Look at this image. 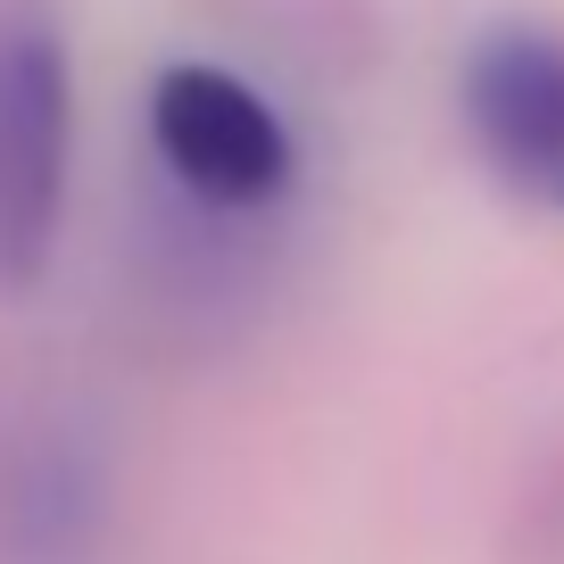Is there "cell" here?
<instances>
[{
	"label": "cell",
	"mask_w": 564,
	"mask_h": 564,
	"mask_svg": "<svg viewBox=\"0 0 564 564\" xmlns=\"http://www.w3.org/2000/svg\"><path fill=\"white\" fill-rule=\"evenodd\" d=\"M75 175V58L42 0H0V300H25L58 258Z\"/></svg>",
	"instance_id": "obj_1"
},
{
	"label": "cell",
	"mask_w": 564,
	"mask_h": 564,
	"mask_svg": "<svg viewBox=\"0 0 564 564\" xmlns=\"http://www.w3.org/2000/svg\"><path fill=\"white\" fill-rule=\"evenodd\" d=\"M150 150H159V175L208 216H265L300 175V150L282 133L274 100L241 84L232 67H208V58L159 67Z\"/></svg>",
	"instance_id": "obj_2"
},
{
	"label": "cell",
	"mask_w": 564,
	"mask_h": 564,
	"mask_svg": "<svg viewBox=\"0 0 564 564\" xmlns=\"http://www.w3.org/2000/svg\"><path fill=\"white\" fill-rule=\"evenodd\" d=\"M457 117L514 199L564 216V25L498 18L465 42Z\"/></svg>",
	"instance_id": "obj_3"
}]
</instances>
